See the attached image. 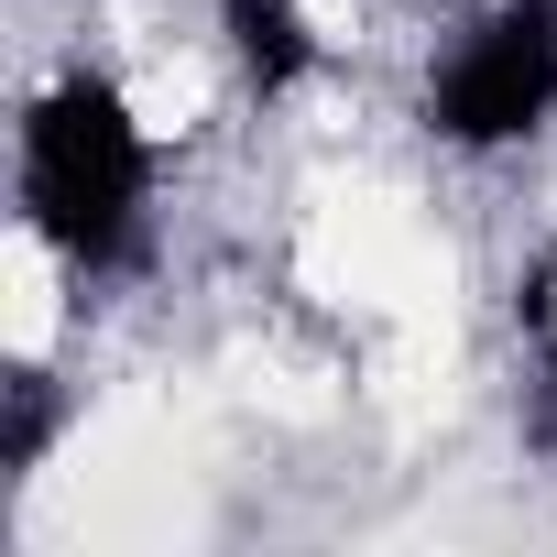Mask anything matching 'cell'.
<instances>
[{
    "mask_svg": "<svg viewBox=\"0 0 557 557\" xmlns=\"http://www.w3.org/2000/svg\"><path fill=\"white\" fill-rule=\"evenodd\" d=\"M12 208L23 240L66 273H121L153 219V121L110 66H66L12 121Z\"/></svg>",
    "mask_w": 557,
    "mask_h": 557,
    "instance_id": "cell-1",
    "label": "cell"
},
{
    "mask_svg": "<svg viewBox=\"0 0 557 557\" xmlns=\"http://www.w3.org/2000/svg\"><path fill=\"white\" fill-rule=\"evenodd\" d=\"M426 132L448 153H513L557 121V0H492L426 66Z\"/></svg>",
    "mask_w": 557,
    "mask_h": 557,
    "instance_id": "cell-2",
    "label": "cell"
},
{
    "mask_svg": "<svg viewBox=\"0 0 557 557\" xmlns=\"http://www.w3.org/2000/svg\"><path fill=\"white\" fill-rule=\"evenodd\" d=\"M208 23H219V55L240 66L251 99H296L329 77V34L307 0H208Z\"/></svg>",
    "mask_w": 557,
    "mask_h": 557,
    "instance_id": "cell-3",
    "label": "cell"
},
{
    "mask_svg": "<svg viewBox=\"0 0 557 557\" xmlns=\"http://www.w3.org/2000/svg\"><path fill=\"white\" fill-rule=\"evenodd\" d=\"M45 437H55V383H45V372H12V426H0V459L34 470Z\"/></svg>",
    "mask_w": 557,
    "mask_h": 557,
    "instance_id": "cell-4",
    "label": "cell"
}]
</instances>
